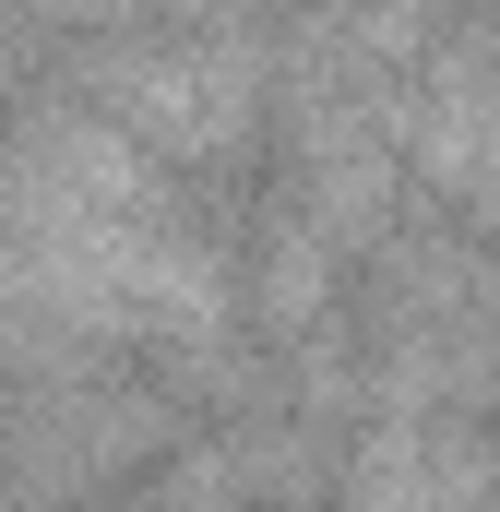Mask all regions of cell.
Returning <instances> with one entry per match:
<instances>
[{
	"instance_id": "cell-1",
	"label": "cell",
	"mask_w": 500,
	"mask_h": 512,
	"mask_svg": "<svg viewBox=\"0 0 500 512\" xmlns=\"http://www.w3.org/2000/svg\"><path fill=\"white\" fill-rule=\"evenodd\" d=\"M250 96H262V48H250V36L167 24V36H120V48H108V108H96V120L131 131L143 155H155V143L215 155V143L250 131Z\"/></svg>"
},
{
	"instance_id": "cell-2",
	"label": "cell",
	"mask_w": 500,
	"mask_h": 512,
	"mask_svg": "<svg viewBox=\"0 0 500 512\" xmlns=\"http://www.w3.org/2000/svg\"><path fill=\"white\" fill-rule=\"evenodd\" d=\"M346 512H489V477L465 465L453 429L393 417L370 453H358V477H346Z\"/></svg>"
},
{
	"instance_id": "cell-3",
	"label": "cell",
	"mask_w": 500,
	"mask_h": 512,
	"mask_svg": "<svg viewBox=\"0 0 500 512\" xmlns=\"http://www.w3.org/2000/svg\"><path fill=\"white\" fill-rule=\"evenodd\" d=\"M0 60H12V24H0Z\"/></svg>"
}]
</instances>
